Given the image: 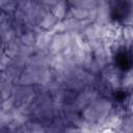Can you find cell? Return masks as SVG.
Listing matches in <instances>:
<instances>
[{
	"label": "cell",
	"instance_id": "obj_1",
	"mask_svg": "<svg viewBox=\"0 0 133 133\" xmlns=\"http://www.w3.org/2000/svg\"><path fill=\"white\" fill-rule=\"evenodd\" d=\"M111 59L114 66L128 73L133 70V38L117 41L111 48Z\"/></svg>",
	"mask_w": 133,
	"mask_h": 133
},
{
	"label": "cell",
	"instance_id": "obj_2",
	"mask_svg": "<svg viewBox=\"0 0 133 133\" xmlns=\"http://www.w3.org/2000/svg\"><path fill=\"white\" fill-rule=\"evenodd\" d=\"M108 16L110 21L119 26L133 25V1L114 0L109 2Z\"/></svg>",
	"mask_w": 133,
	"mask_h": 133
},
{
	"label": "cell",
	"instance_id": "obj_3",
	"mask_svg": "<svg viewBox=\"0 0 133 133\" xmlns=\"http://www.w3.org/2000/svg\"><path fill=\"white\" fill-rule=\"evenodd\" d=\"M112 102L115 109L127 112L133 108V86L123 85L116 87L112 92Z\"/></svg>",
	"mask_w": 133,
	"mask_h": 133
}]
</instances>
